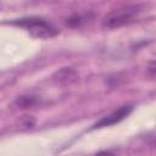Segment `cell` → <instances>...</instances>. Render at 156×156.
<instances>
[{"instance_id": "cell-1", "label": "cell", "mask_w": 156, "mask_h": 156, "mask_svg": "<svg viewBox=\"0 0 156 156\" xmlns=\"http://www.w3.org/2000/svg\"><path fill=\"white\" fill-rule=\"evenodd\" d=\"M9 24L23 28L33 38H38V39H49V38L56 37L58 34V29L52 23H50L45 18L38 17V16L21 17V18L9 22Z\"/></svg>"}, {"instance_id": "cell-3", "label": "cell", "mask_w": 156, "mask_h": 156, "mask_svg": "<svg viewBox=\"0 0 156 156\" xmlns=\"http://www.w3.org/2000/svg\"><path fill=\"white\" fill-rule=\"evenodd\" d=\"M133 108H134L133 105H123V106L118 107L117 110L112 111L111 113L101 117L99 121H96L91 126V129H98V128H104V127H111L113 124H117L121 121H123L126 117H128L132 113Z\"/></svg>"}, {"instance_id": "cell-7", "label": "cell", "mask_w": 156, "mask_h": 156, "mask_svg": "<svg viewBox=\"0 0 156 156\" xmlns=\"http://www.w3.org/2000/svg\"><path fill=\"white\" fill-rule=\"evenodd\" d=\"M95 156H116V155L111 150H102V151H99L98 154H95Z\"/></svg>"}, {"instance_id": "cell-5", "label": "cell", "mask_w": 156, "mask_h": 156, "mask_svg": "<svg viewBox=\"0 0 156 156\" xmlns=\"http://www.w3.org/2000/svg\"><path fill=\"white\" fill-rule=\"evenodd\" d=\"M15 104L18 107L28 108V107H33L34 105H37L38 104V99H35L34 96H18L16 99Z\"/></svg>"}, {"instance_id": "cell-8", "label": "cell", "mask_w": 156, "mask_h": 156, "mask_svg": "<svg viewBox=\"0 0 156 156\" xmlns=\"http://www.w3.org/2000/svg\"><path fill=\"white\" fill-rule=\"evenodd\" d=\"M155 147H156V140H155Z\"/></svg>"}, {"instance_id": "cell-4", "label": "cell", "mask_w": 156, "mask_h": 156, "mask_svg": "<svg viewBox=\"0 0 156 156\" xmlns=\"http://www.w3.org/2000/svg\"><path fill=\"white\" fill-rule=\"evenodd\" d=\"M89 18L88 15H83V13H74L72 16H69L66 20V24L69 27H79L82 26L84 22H87V20Z\"/></svg>"}, {"instance_id": "cell-6", "label": "cell", "mask_w": 156, "mask_h": 156, "mask_svg": "<svg viewBox=\"0 0 156 156\" xmlns=\"http://www.w3.org/2000/svg\"><path fill=\"white\" fill-rule=\"evenodd\" d=\"M146 74L150 78H156V61H151L146 68Z\"/></svg>"}, {"instance_id": "cell-2", "label": "cell", "mask_w": 156, "mask_h": 156, "mask_svg": "<svg viewBox=\"0 0 156 156\" xmlns=\"http://www.w3.org/2000/svg\"><path fill=\"white\" fill-rule=\"evenodd\" d=\"M141 7L140 5L132 4V5H126L118 9H115L110 11L104 18H102V27L108 28V29H115L123 27L126 24L132 23L135 17L140 13Z\"/></svg>"}]
</instances>
